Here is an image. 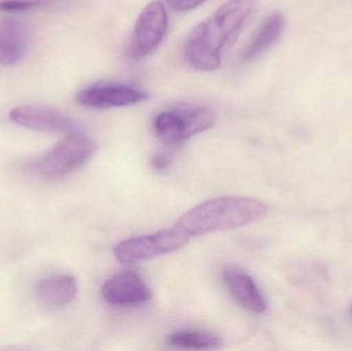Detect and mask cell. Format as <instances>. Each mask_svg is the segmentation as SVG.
Instances as JSON below:
<instances>
[{"mask_svg":"<svg viewBox=\"0 0 352 351\" xmlns=\"http://www.w3.org/2000/svg\"><path fill=\"white\" fill-rule=\"evenodd\" d=\"M256 8V0H230L192 29L184 56L192 67L212 71L221 66L223 53L237 38Z\"/></svg>","mask_w":352,"mask_h":351,"instance_id":"6da1fadb","label":"cell"},{"mask_svg":"<svg viewBox=\"0 0 352 351\" xmlns=\"http://www.w3.org/2000/svg\"><path fill=\"white\" fill-rule=\"evenodd\" d=\"M266 204L239 196L214 198L203 202L178 218L175 227L188 238L248 226L267 214Z\"/></svg>","mask_w":352,"mask_h":351,"instance_id":"7a4b0ae2","label":"cell"},{"mask_svg":"<svg viewBox=\"0 0 352 351\" xmlns=\"http://www.w3.org/2000/svg\"><path fill=\"white\" fill-rule=\"evenodd\" d=\"M95 152L96 144L82 132L68 134L35 163V172L45 179L64 177L88 162Z\"/></svg>","mask_w":352,"mask_h":351,"instance_id":"3957f363","label":"cell"},{"mask_svg":"<svg viewBox=\"0 0 352 351\" xmlns=\"http://www.w3.org/2000/svg\"><path fill=\"white\" fill-rule=\"evenodd\" d=\"M214 123V113L208 107L188 106L162 111L153 126L155 134L163 144L177 146L210 129Z\"/></svg>","mask_w":352,"mask_h":351,"instance_id":"277c9868","label":"cell"},{"mask_svg":"<svg viewBox=\"0 0 352 351\" xmlns=\"http://www.w3.org/2000/svg\"><path fill=\"white\" fill-rule=\"evenodd\" d=\"M188 240L190 238L175 226L169 230L126 239L118 243L113 255L120 263L128 265L173 253L182 249Z\"/></svg>","mask_w":352,"mask_h":351,"instance_id":"5b68a950","label":"cell"},{"mask_svg":"<svg viewBox=\"0 0 352 351\" xmlns=\"http://www.w3.org/2000/svg\"><path fill=\"white\" fill-rule=\"evenodd\" d=\"M168 28L166 8L159 1L151 2L136 21L131 41V55L146 57L160 47Z\"/></svg>","mask_w":352,"mask_h":351,"instance_id":"8992f818","label":"cell"},{"mask_svg":"<svg viewBox=\"0 0 352 351\" xmlns=\"http://www.w3.org/2000/svg\"><path fill=\"white\" fill-rule=\"evenodd\" d=\"M8 117L14 123L35 131L66 135L82 132L80 125L72 117L49 107L22 105L10 111Z\"/></svg>","mask_w":352,"mask_h":351,"instance_id":"52a82bcc","label":"cell"},{"mask_svg":"<svg viewBox=\"0 0 352 351\" xmlns=\"http://www.w3.org/2000/svg\"><path fill=\"white\" fill-rule=\"evenodd\" d=\"M146 91L121 84H96L78 92L76 100L82 106L111 109L130 106L148 100Z\"/></svg>","mask_w":352,"mask_h":351,"instance_id":"ba28073f","label":"cell"},{"mask_svg":"<svg viewBox=\"0 0 352 351\" xmlns=\"http://www.w3.org/2000/svg\"><path fill=\"white\" fill-rule=\"evenodd\" d=\"M102 297L113 306H140L152 299V291L144 278L133 271H124L109 278L102 288Z\"/></svg>","mask_w":352,"mask_h":351,"instance_id":"9c48e42d","label":"cell"},{"mask_svg":"<svg viewBox=\"0 0 352 351\" xmlns=\"http://www.w3.org/2000/svg\"><path fill=\"white\" fill-rule=\"evenodd\" d=\"M221 278L228 292L240 306L250 313L266 311V299L250 274L236 266H228L223 270Z\"/></svg>","mask_w":352,"mask_h":351,"instance_id":"30bf717a","label":"cell"},{"mask_svg":"<svg viewBox=\"0 0 352 351\" xmlns=\"http://www.w3.org/2000/svg\"><path fill=\"white\" fill-rule=\"evenodd\" d=\"M78 292L76 278L67 274H60L38 282L35 288V297L43 310L58 311L70 304Z\"/></svg>","mask_w":352,"mask_h":351,"instance_id":"8fae6325","label":"cell"},{"mask_svg":"<svg viewBox=\"0 0 352 351\" xmlns=\"http://www.w3.org/2000/svg\"><path fill=\"white\" fill-rule=\"evenodd\" d=\"M30 43L29 29L16 19L0 20V64L14 66L22 61Z\"/></svg>","mask_w":352,"mask_h":351,"instance_id":"7c38bea8","label":"cell"},{"mask_svg":"<svg viewBox=\"0 0 352 351\" xmlns=\"http://www.w3.org/2000/svg\"><path fill=\"white\" fill-rule=\"evenodd\" d=\"M285 16L273 14L266 19L242 54L244 61H250L266 52L280 36L285 29Z\"/></svg>","mask_w":352,"mask_h":351,"instance_id":"4fadbf2b","label":"cell"},{"mask_svg":"<svg viewBox=\"0 0 352 351\" xmlns=\"http://www.w3.org/2000/svg\"><path fill=\"white\" fill-rule=\"evenodd\" d=\"M169 343L184 350H214L221 346L219 336L200 330H182L169 336Z\"/></svg>","mask_w":352,"mask_h":351,"instance_id":"5bb4252c","label":"cell"},{"mask_svg":"<svg viewBox=\"0 0 352 351\" xmlns=\"http://www.w3.org/2000/svg\"><path fill=\"white\" fill-rule=\"evenodd\" d=\"M45 3L39 0H2L0 1V10L2 12H22L32 10Z\"/></svg>","mask_w":352,"mask_h":351,"instance_id":"9a60e30c","label":"cell"},{"mask_svg":"<svg viewBox=\"0 0 352 351\" xmlns=\"http://www.w3.org/2000/svg\"><path fill=\"white\" fill-rule=\"evenodd\" d=\"M173 162V157L170 152H162L155 155L151 161V165L155 170L163 172L169 169Z\"/></svg>","mask_w":352,"mask_h":351,"instance_id":"2e32d148","label":"cell"},{"mask_svg":"<svg viewBox=\"0 0 352 351\" xmlns=\"http://www.w3.org/2000/svg\"><path fill=\"white\" fill-rule=\"evenodd\" d=\"M206 0H168V3L176 12H186L198 8Z\"/></svg>","mask_w":352,"mask_h":351,"instance_id":"e0dca14e","label":"cell"},{"mask_svg":"<svg viewBox=\"0 0 352 351\" xmlns=\"http://www.w3.org/2000/svg\"><path fill=\"white\" fill-rule=\"evenodd\" d=\"M351 313H352V306H351Z\"/></svg>","mask_w":352,"mask_h":351,"instance_id":"ac0fdd59","label":"cell"}]
</instances>
